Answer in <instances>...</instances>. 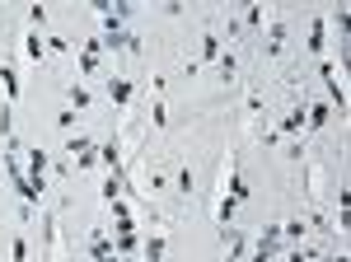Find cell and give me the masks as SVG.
I'll list each match as a JSON object with an SVG mask.
<instances>
[{"label": "cell", "instance_id": "4fadbf2b", "mask_svg": "<svg viewBox=\"0 0 351 262\" xmlns=\"http://www.w3.org/2000/svg\"><path fill=\"white\" fill-rule=\"evenodd\" d=\"M202 61H220V38H216V28H206V38H202Z\"/></svg>", "mask_w": 351, "mask_h": 262}, {"label": "cell", "instance_id": "ba28073f", "mask_svg": "<svg viewBox=\"0 0 351 262\" xmlns=\"http://www.w3.org/2000/svg\"><path fill=\"white\" fill-rule=\"evenodd\" d=\"M281 52H286V19H276L267 28V56H281Z\"/></svg>", "mask_w": 351, "mask_h": 262}, {"label": "cell", "instance_id": "7402d4cb", "mask_svg": "<svg viewBox=\"0 0 351 262\" xmlns=\"http://www.w3.org/2000/svg\"><path fill=\"white\" fill-rule=\"evenodd\" d=\"M28 24L43 28V24H47V10H43V5H33V10H28Z\"/></svg>", "mask_w": 351, "mask_h": 262}, {"label": "cell", "instance_id": "603a6c76", "mask_svg": "<svg viewBox=\"0 0 351 262\" xmlns=\"http://www.w3.org/2000/svg\"><path fill=\"white\" fill-rule=\"evenodd\" d=\"M178 192H183V197L192 192V169H178Z\"/></svg>", "mask_w": 351, "mask_h": 262}, {"label": "cell", "instance_id": "484cf974", "mask_svg": "<svg viewBox=\"0 0 351 262\" xmlns=\"http://www.w3.org/2000/svg\"><path fill=\"white\" fill-rule=\"evenodd\" d=\"M332 262H351V258H347V248H337V258H332Z\"/></svg>", "mask_w": 351, "mask_h": 262}, {"label": "cell", "instance_id": "5bb4252c", "mask_svg": "<svg viewBox=\"0 0 351 262\" xmlns=\"http://www.w3.org/2000/svg\"><path fill=\"white\" fill-rule=\"evenodd\" d=\"M328 117H332V108H328V104H314V108H309V117H304V131H314V127H324Z\"/></svg>", "mask_w": 351, "mask_h": 262}, {"label": "cell", "instance_id": "2e32d148", "mask_svg": "<svg viewBox=\"0 0 351 262\" xmlns=\"http://www.w3.org/2000/svg\"><path fill=\"white\" fill-rule=\"evenodd\" d=\"M66 99H71V104H75V108H89V104H94V94H89V89H84L80 80H75V84H71V89H66Z\"/></svg>", "mask_w": 351, "mask_h": 262}, {"label": "cell", "instance_id": "9c48e42d", "mask_svg": "<svg viewBox=\"0 0 351 262\" xmlns=\"http://www.w3.org/2000/svg\"><path fill=\"white\" fill-rule=\"evenodd\" d=\"M94 155L108 164V174H112V169H122V145H117V136H112V141H104V145H99Z\"/></svg>", "mask_w": 351, "mask_h": 262}, {"label": "cell", "instance_id": "ffe728a7", "mask_svg": "<svg viewBox=\"0 0 351 262\" xmlns=\"http://www.w3.org/2000/svg\"><path fill=\"white\" fill-rule=\"evenodd\" d=\"M150 122H155V131H160L164 122H169V112H164V99H160V104H155V108H150Z\"/></svg>", "mask_w": 351, "mask_h": 262}, {"label": "cell", "instance_id": "8992f818", "mask_svg": "<svg viewBox=\"0 0 351 262\" xmlns=\"http://www.w3.org/2000/svg\"><path fill=\"white\" fill-rule=\"evenodd\" d=\"M304 117H309V104L300 99V104L281 117V131H286V136H300V131H304ZM281 131H276V136H281Z\"/></svg>", "mask_w": 351, "mask_h": 262}, {"label": "cell", "instance_id": "e0dca14e", "mask_svg": "<svg viewBox=\"0 0 351 262\" xmlns=\"http://www.w3.org/2000/svg\"><path fill=\"white\" fill-rule=\"evenodd\" d=\"M0 80H5V94L14 99V94H19V75H14V66H0Z\"/></svg>", "mask_w": 351, "mask_h": 262}, {"label": "cell", "instance_id": "d6986e66", "mask_svg": "<svg viewBox=\"0 0 351 262\" xmlns=\"http://www.w3.org/2000/svg\"><path fill=\"white\" fill-rule=\"evenodd\" d=\"M243 24H248V28H263V5H248V14H243Z\"/></svg>", "mask_w": 351, "mask_h": 262}, {"label": "cell", "instance_id": "7c38bea8", "mask_svg": "<svg viewBox=\"0 0 351 262\" xmlns=\"http://www.w3.org/2000/svg\"><path fill=\"white\" fill-rule=\"evenodd\" d=\"M304 230H309V225H304V220H286V225H281V248H286V243H300V239H304Z\"/></svg>", "mask_w": 351, "mask_h": 262}, {"label": "cell", "instance_id": "3957f363", "mask_svg": "<svg viewBox=\"0 0 351 262\" xmlns=\"http://www.w3.org/2000/svg\"><path fill=\"white\" fill-rule=\"evenodd\" d=\"M104 52H108L104 38H89L84 52H80V75H99V56H104Z\"/></svg>", "mask_w": 351, "mask_h": 262}, {"label": "cell", "instance_id": "30bf717a", "mask_svg": "<svg viewBox=\"0 0 351 262\" xmlns=\"http://www.w3.org/2000/svg\"><path fill=\"white\" fill-rule=\"evenodd\" d=\"M24 52L33 56V61H43V56H47V38H43L38 28H28V38H24Z\"/></svg>", "mask_w": 351, "mask_h": 262}, {"label": "cell", "instance_id": "277c9868", "mask_svg": "<svg viewBox=\"0 0 351 262\" xmlns=\"http://www.w3.org/2000/svg\"><path fill=\"white\" fill-rule=\"evenodd\" d=\"M112 239H117V253H122V258H127V253H132L136 243H141V239H136L132 215H122V220H117V230H112Z\"/></svg>", "mask_w": 351, "mask_h": 262}, {"label": "cell", "instance_id": "8fae6325", "mask_svg": "<svg viewBox=\"0 0 351 262\" xmlns=\"http://www.w3.org/2000/svg\"><path fill=\"white\" fill-rule=\"evenodd\" d=\"M324 33H328V19H324V14H319V19L309 24V43H304V47H309V52H314V56L324 52Z\"/></svg>", "mask_w": 351, "mask_h": 262}, {"label": "cell", "instance_id": "52a82bcc", "mask_svg": "<svg viewBox=\"0 0 351 262\" xmlns=\"http://www.w3.org/2000/svg\"><path fill=\"white\" fill-rule=\"evenodd\" d=\"M319 75L328 80V94L337 99V108H342V104H347V94H342V84H337V66H332V61H319Z\"/></svg>", "mask_w": 351, "mask_h": 262}, {"label": "cell", "instance_id": "44dd1931", "mask_svg": "<svg viewBox=\"0 0 351 262\" xmlns=\"http://www.w3.org/2000/svg\"><path fill=\"white\" fill-rule=\"evenodd\" d=\"M164 187H169V174L155 169V174H150V192H164Z\"/></svg>", "mask_w": 351, "mask_h": 262}, {"label": "cell", "instance_id": "ac0fdd59", "mask_svg": "<svg viewBox=\"0 0 351 262\" xmlns=\"http://www.w3.org/2000/svg\"><path fill=\"white\" fill-rule=\"evenodd\" d=\"M216 66H220V80L230 84V80H234V66H239V61H234V52H225V56L216 61Z\"/></svg>", "mask_w": 351, "mask_h": 262}, {"label": "cell", "instance_id": "6da1fadb", "mask_svg": "<svg viewBox=\"0 0 351 262\" xmlns=\"http://www.w3.org/2000/svg\"><path fill=\"white\" fill-rule=\"evenodd\" d=\"M248 197H253V192H248V178H243V174H239V164H234V169H230V192L220 197V206H216V220H220V230H230V220H234V211H239L243 202H248Z\"/></svg>", "mask_w": 351, "mask_h": 262}, {"label": "cell", "instance_id": "5b68a950", "mask_svg": "<svg viewBox=\"0 0 351 262\" xmlns=\"http://www.w3.org/2000/svg\"><path fill=\"white\" fill-rule=\"evenodd\" d=\"M136 94V80H127V75H108V104H127V99H132Z\"/></svg>", "mask_w": 351, "mask_h": 262}, {"label": "cell", "instance_id": "d4e9b609", "mask_svg": "<svg viewBox=\"0 0 351 262\" xmlns=\"http://www.w3.org/2000/svg\"><path fill=\"white\" fill-rule=\"evenodd\" d=\"M291 262H319V258H314L309 248H304V253H300V248H295V253H291Z\"/></svg>", "mask_w": 351, "mask_h": 262}, {"label": "cell", "instance_id": "9a60e30c", "mask_svg": "<svg viewBox=\"0 0 351 262\" xmlns=\"http://www.w3.org/2000/svg\"><path fill=\"white\" fill-rule=\"evenodd\" d=\"M160 258H164V230H155L145 239V262H160Z\"/></svg>", "mask_w": 351, "mask_h": 262}, {"label": "cell", "instance_id": "7a4b0ae2", "mask_svg": "<svg viewBox=\"0 0 351 262\" xmlns=\"http://www.w3.org/2000/svg\"><path fill=\"white\" fill-rule=\"evenodd\" d=\"M89 258L94 262H122V253L112 248V239H108V230H94L89 235Z\"/></svg>", "mask_w": 351, "mask_h": 262}, {"label": "cell", "instance_id": "cb8c5ba5", "mask_svg": "<svg viewBox=\"0 0 351 262\" xmlns=\"http://www.w3.org/2000/svg\"><path fill=\"white\" fill-rule=\"evenodd\" d=\"M14 262H28V243L24 239H14Z\"/></svg>", "mask_w": 351, "mask_h": 262}]
</instances>
